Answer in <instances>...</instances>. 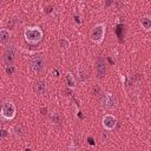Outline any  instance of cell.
I'll return each instance as SVG.
<instances>
[{
	"mask_svg": "<svg viewBox=\"0 0 151 151\" xmlns=\"http://www.w3.org/2000/svg\"><path fill=\"white\" fill-rule=\"evenodd\" d=\"M68 151H79V150H78V147L74 145V143H72V144L68 146Z\"/></svg>",
	"mask_w": 151,
	"mask_h": 151,
	"instance_id": "cell-16",
	"label": "cell"
},
{
	"mask_svg": "<svg viewBox=\"0 0 151 151\" xmlns=\"http://www.w3.org/2000/svg\"><path fill=\"white\" fill-rule=\"evenodd\" d=\"M31 67L35 73H40L45 67V59L41 54H37L31 59Z\"/></svg>",
	"mask_w": 151,
	"mask_h": 151,
	"instance_id": "cell-5",
	"label": "cell"
},
{
	"mask_svg": "<svg viewBox=\"0 0 151 151\" xmlns=\"http://www.w3.org/2000/svg\"><path fill=\"white\" fill-rule=\"evenodd\" d=\"M88 144L90 145H94V142H93V139L91 137H88Z\"/></svg>",
	"mask_w": 151,
	"mask_h": 151,
	"instance_id": "cell-19",
	"label": "cell"
},
{
	"mask_svg": "<svg viewBox=\"0 0 151 151\" xmlns=\"http://www.w3.org/2000/svg\"><path fill=\"white\" fill-rule=\"evenodd\" d=\"M96 70H97V76H98L99 78H103V77L105 76L106 66H105V63H104L103 58H98L97 64H96Z\"/></svg>",
	"mask_w": 151,
	"mask_h": 151,
	"instance_id": "cell-8",
	"label": "cell"
},
{
	"mask_svg": "<svg viewBox=\"0 0 151 151\" xmlns=\"http://www.w3.org/2000/svg\"><path fill=\"white\" fill-rule=\"evenodd\" d=\"M42 31L37 27V26H32V27H27L24 32V37H25V40L31 44V45H34V44H38L41 39H42Z\"/></svg>",
	"mask_w": 151,
	"mask_h": 151,
	"instance_id": "cell-1",
	"label": "cell"
},
{
	"mask_svg": "<svg viewBox=\"0 0 151 151\" xmlns=\"http://www.w3.org/2000/svg\"><path fill=\"white\" fill-rule=\"evenodd\" d=\"M37 91L39 94H45L47 91V84L45 80H39L37 83Z\"/></svg>",
	"mask_w": 151,
	"mask_h": 151,
	"instance_id": "cell-12",
	"label": "cell"
},
{
	"mask_svg": "<svg viewBox=\"0 0 151 151\" xmlns=\"http://www.w3.org/2000/svg\"><path fill=\"white\" fill-rule=\"evenodd\" d=\"M93 93H94V94H97V93H98V87L93 88Z\"/></svg>",
	"mask_w": 151,
	"mask_h": 151,
	"instance_id": "cell-20",
	"label": "cell"
},
{
	"mask_svg": "<svg viewBox=\"0 0 151 151\" xmlns=\"http://www.w3.org/2000/svg\"><path fill=\"white\" fill-rule=\"evenodd\" d=\"M105 32H106V24L100 22L93 26L91 31V39L96 44H101L104 38H105Z\"/></svg>",
	"mask_w": 151,
	"mask_h": 151,
	"instance_id": "cell-2",
	"label": "cell"
},
{
	"mask_svg": "<svg viewBox=\"0 0 151 151\" xmlns=\"http://www.w3.org/2000/svg\"><path fill=\"white\" fill-rule=\"evenodd\" d=\"M116 125H117V118L113 114L107 113V114H105L103 117V126H104L105 130L111 131V130H113L116 127Z\"/></svg>",
	"mask_w": 151,
	"mask_h": 151,
	"instance_id": "cell-6",
	"label": "cell"
},
{
	"mask_svg": "<svg viewBox=\"0 0 151 151\" xmlns=\"http://www.w3.org/2000/svg\"><path fill=\"white\" fill-rule=\"evenodd\" d=\"M15 112H17V109H15V105L12 103V101H5L1 106V117L6 120H12L14 117H15Z\"/></svg>",
	"mask_w": 151,
	"mask_h": 151,
	"instance_id": "cell-3",
	"label": "cell"
},
{
	"mask_svg": "<svg viewBox=\"0 0 151 151\" xmlns=\"http://www.w3.org/2000/svg\"><path fill=\"white\" fill-rule=\"evenodd\" d=\"M150 140H151V139H150Z\"/></svg>",
	"mask_w": 151,
	"mask_h": 151,
	"instance_id": "cell-21",
	"label": "cell"
},
{
	"mask_svg": "<svg viewBox=\"0 0 151 151\" xmlns=\"http://www.w3.org/2000/svg\"><path fill=\"white\" fill-rule=\"evenodd\" d=\"M60 46H61L63 48H66V47L68 46V41L65 40V39H61V40H60Z\"/></svg>",
	"mask_w": 151,
	"mask_h": 151,
	"instance_id": "cell-15",
	"label": "cell"
},
{
	"mask_svg": "<svg viewBox=\"0 0 151 151\" xmlns=\"http://www.w3.org/2000/svg\"><path fill=\"white\" fill-rule=\"evenodd\" d=\"M6 72H7V74H12L13 73V67L12 66H7L6 67Z\"/></svg>",
	"mask_w": 151,
	"mask_h": 151,
	"instance_id": "cell-17",
	"label": "cell"
},
{
	"mask_svg": "<svg viewBox=\"0 0 151 151\" xmlns=\"http://www.w3.org/2000/svg\"><path fill=\"white\" fill-rule=\"evenodd\" d=\"M101 106L106 110H114L117 106V98L114 94L110 93V92H105L101 96Z\"/></svg>",
	"mask_w": 151,
	"mask_h": 151,
	"instance_id": "cell-4",
	"label": "cell"
},
{
	"mask_svg": "<svg viewBox=\"0 0 151 151\" xmlns=\"http://www.w3.org/2000/svg\"><path fill=\"white\" fill-rule=\"evenodd\" d=\"M11 37V32L7 28H1L0 29V42L1 44H6L9 40Z\"/></svg>",
	"mask_w": 151,
	"mask_h": 151,
	"instance_id": "cell-11",
	"label": "cell"
},
{
	"mask_svg": "<svg viewBox=\"0 0 151 151\" xmlns=\"http://www.w3.org/2000/svg\"><path fill=\"white\" fill-rule=\"evenodd\" d=\"M65 84L70 88H74L76 87V79H74V77L72 76L71 72H66V74H65Z\"/></svg>",
	"mask_w": 151,
	"mask_h": 151,
	"instance_id": "cell-9",
	"label": "cell"
},
{
	"mask_svg": "<svg viewBox=\"0 0 151 151\" xmlns=\"http://www.w3.org/2000/svg\"><path fill=\"white\" fill-rule=\"evenodd\" d=\"M139 22H140L142 27L144 28V31H146V32L151 31V17H143V18H140Z\"/></svg>",
	"mask_w": 151,
	"mask_h": 151,
	"instance_id": "cell-10",
	"label": "cell"
},
{
	"mask_svg": "<svg viewBox=\"0 0 151 151\" xmlns=\"http://www.w3.org/2000/svg\"><path fill=\"white\" fill-rule=\"evenodd\" d=\"M7 137V131L6 130H1V139H5Z\"/></svg>",
	"mask_w": 151,
	"mask_h": 151,
	"instance_id": "cell-18",
	"label": "cell"
},
{
	"mask_svg": "<svg viewBox=\"0 0 151 151\" xmlns=\"http://www.w3.org/2000/svg\"><path fill=\"white\" fill-rule=\"evenodd\" d=\"M14 133L17 137H21L22 136V127L20 125H15L14 126Z\"/></svg>",
	"mask_w": 151,
	"mask_h": 151,
	"instance_id": "cell-14",
	"label": "cell"
},
{
	"mask_svg": "<svg viewBox=\"0 0 151 151\" xmlns=\"http://www.w3.org/2000/svg\"><path fill=\"white\" fill-rule=\"evenodd\" d=\"M14 53H15V48L14 46H8L5 52H4V63L6 64V66H12V63L14 60Z\"/></svg>",
	"mask_w": 151,
	"mask_h": 151,
	"instance_id": "cell-7",
	"label": "cell"
},
{
	"mask_svg": "<svg viewBox=\"0 0 151 151\" xmlns=\"http://www.w3.org/2000/svg\"><path fill=\"white\" fill-rule=\"evenodd\" d=\"M78 78H79V80L80 81H85L86 79H87V72H86V70H85V67H79L78 68Z\"/></svg>",
	"mask_w": 151,
	"mask_h": 151,
	"instance_id": "cell-13",
	"label": "cell"
}]
</instances>
